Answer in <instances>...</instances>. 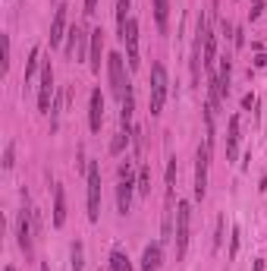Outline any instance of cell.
Wrapping results in <instances>:
<instances>
[{"label":"cell","instance_id":"1","mask_svg":"<svg viewBox=\"0 0 267 271\" xmlns=\"http://www.w3.org/2000/svg\"><path fill=\"white\" fill-rule=\"evenodd\" d=\"M189 234H192V205L176 202V259H185L189 253Z\"/></svg>","mask_w":267,"mask_h":271},{"label":"cell","instance_id":"2","mask_svg":"<svg viewBox=\"0 0 267 271\" xmlns=\"http://www.w3.org/2000/svg\"><path fill=\"white\" fill-rule=\"evenodd\" d=\"M16 243H19V249L25 253V259H32V253H35V217H32L29 202H25V208L19 211V221H16Z\"/></svg>","mask_w":267,"mask_h":271},{"label":"cell","instance_id":"3","mask_svg":"<svg viewBox=\"0 0 267 271\" xmlns=\"http://www.w3.org/2000/svg\"><path fill=\"white\" fill-rule=\"evenodd\" d=\"M167 85H170V79H167V67L164 63H154L151 67V117H157L160 110H164V101H167Z\"/></svg>","mask_w":267,"mask_h":271},{"label":"cell","instance_id":"4","mask_svg":"<svg viewBox=\"0 0 267 271\" xmlns=\"http://www.w3.org/2000/svg\"><path fill=\"white\" fill-rule=\"evenodd\" d=\"M107 76H110V91L123 101V95L129 91V79H126V63H123V54H110L107 57Z\"/></svg>","mask_w":267,"mask_h":271},{"label":"cell","instance_id":"5","mask_svg":"<svg viewBox=\"0 0 267 271\" xmlns=\"http://www.w3.org/2000/svg\"><path fill=\"white\" fill-rule=\"evenodd\" d=\"M101 217V164H88V221L95 224Z\"/></svg>","mask_w":267,"mask_h":271},{"label":"cell","instance_id":"6","mask_svg":"<svg viewBox=\"0 0 267 271\" xmlns=\"http://www.w3.org/2000/svg\"><path fill=\"white\" fill-rule=\"evenodd\" d=\"M208 167H211V148L198 145V155H195V199L198 202L208 196Z\"/></svg>","mask_w":267,"mask_h":271},{"label":"cell","instance_id":"7","mask_svg":"<svg viewBox=\"0 0 267 271\" xmlns=\"http://www.w3.org/2000/svg\"><path fill=\"white\" fill-rule=\"evenodd\" d=\"M119 41L126 44V60H129V70L135 72L138 67H142V60H138V22L129 16V22H126L123 35H119Z\"/></svg>","mask_w":267,"mask_h":271},{"label":"cell","instance_id":"8","mask_svg":"<svg viewBox=\"0 0 267 271\" xmlns=\"http://www.w3.org/2000/svg\"><path fill=\"white\" fill-rule=\"evenodd\" d=\"M53 67L50 60L41 63V82H38V108H41V114H50L53 110Z\"/></svg>","mask_w":267,"mask_h":271},{"label":"cell","instance_id":"9","mask_svg":"<svg viewBox=\"0 0 267 271\" xmlns=\"http://www.w3.org/2000/svg\"><path fill=\"white\" fill-rule=\"evenodd\" d=\"M101 123H104V95L101 89L91 91V101H88V126L91 133H101Z\"/></svg>","mask_w":267,"mask_h":271},{"label":"cell","instance_id":"10","mask_svg":"<svg viewBox=\"0 0 267 271\" xmlns=\"http://www.w3.org/2000/svg\"><path fill=\"white\" fill-rule=\"evenodd\" d=\"M66 10H69V6L66 3H60L57 6V13H53V22H50V48H60V44H63V38H66Z\"/></svg>","mask_w":267,"mask_h":271},{"label":"cell","instance_id":"11","mask_svg":"<svg viewBox=\"0 0 267 271\" xmlns=\"http://www.w3.org/2000/svg\"><path fill=\"white\" fill-rule=\"evenodd\" d=\"M132 114H135V95H132V85H129V91L119 101V129L129 136H132Z\"/></svg>","mask_w":267,"mask_h":271},{"label":"cell","instance_id":"12","mask_svg":"<svg viewBox=\"0 0 267 271\" xmlns=\"http://www.w3.org/2000/svg\"><path fill=\"white\" fill-rule=\"evenodd\" d=\"M132 193H135V180H119V186H117V211L119 215H129V208H132Z\"/></svg>","mask_w":267,"mask_h":271},{"label":"cell","instance_id":"13","mask_svg":"<svg viewBox=\"0 0 267 271\" xmlns=\"http://www.w3.org/2000/svg\"><path fill=\"white\" fill-rule=\"evenodd\" d=\"M160 262H164V246L160 243H148L142 253V271H160Z\"/></svg>","mask_w":267,"mask_h":271},{"label":"cell","instance_id":"14","mask_svg":"<svg viewBox=\"0 0 267 271\" xmlns=\"http://www.w3.org/2000/svg\"><path fill=\"white\" fill-rule=\"evenodd\" d=\"M101 54H104V32L101 29H95L91 32V41H88V57H91V70L95 72H101Z\"/></svg>","mask_w":267,"mask_h":271},{"label":"cell","instance_id":"15","mask_svg":"<svg viewBox=\"0 0 267 271\" xmlns=\"http://www.w3.org/2000/svg\"><path fill=\"white\" fill-rule=\"evenodd\" d=\"M66 224V189L60 183H53V227Z\"/></svg>","mask_w":267,"mask_h":271},{"label":"cell","instance_id":"16","mask_svg":"<svg viewBox=\"0 0 267 271\" xmlns=\"http://www.w3.org/2000/svg\"><path fill=\"white\" fill-rule=\"evenodd\" d=\"M239 155V117H230V129H226V161H236Z\"/></svg>","mask_w":267,"mask_h":271},{"label":"cell","instance_id":"17","mask_svg":"<svg viewBox=\"0 0 267 271\" xmlns=\"http://www.w3.org/2000/svg\"><path fill=\"white\" fill-rule=\"evenodd\" d=\"M214 57H217V38H214V32L208 29L204 32V51H201V63H204V70L214 76Z\"/></svg>","mask_w":267,"mask_h":271},{"label":"cell","instance_id":"18","mask_svg":"<svg viewBox=\"0 0 267 271\" xmlns=\"http://www.w3.org/2000/svg\"><path fill=\"white\" fill-rule=\"evenodd\" d=\"M217 85H220V95H230V85H233V63H230V57H223L220 60V72H217Z\"/></svg>","mask_w":267,"mask_h":271},{"label":"cell","instance_id":"19","mask_svg":"<svg viewBox=\"0 0 267 271\" xmlns=\"http://www.w3.org/2000/svg\"><path fill=\"white\" fill-rule=\"evenodd\" d=\"M167 19H170V0H154V22L160 35H167Z\"/></svg>","mask_w":267,"mask_h":271},{"label":"cell","instance_id":"20","mask_svg":"<svg viewBox=\"0 0 267 271\" xmlns=\"http://www.w3.org/2000/svg\"><path fill=\"white\" fill-rule=\"evenodd\" d=\"M41 63H44V60H41V51L35 48V51L29 54V63H25V76H22V82H25V85H29L32 79H35V72L41 70Z\"/></svg>","mask_w":267,"mask_h":271},{"label":"cell","instance_id":"21","mask_svg":"<svg viewBox=\"0 0 267 271\" xmlns=\"http://www.w3.org/2000/svg\"><path fill=\"white\" fill-rule=\"evenodd\" d=\"M66 38H69V41H66V57H76L79 54V41H82V25H72L69 32H66Z\"/></svg>","mask_w":267,"mask_h":271},{"label":"cell","instance_id":"22","mask_svg":"<svg viewBox=\"0 0 267 271\" xmlns=\"http://www.w3.org/2000/svg\"><path fill=\"white\" fill-rule=\"evenodd\" d=\"M110 271H132V262L123 249H113L110 253Z\"/></svg>","mask_w":267,"mask_h":271},{"label":"cell","instance_id":"23","mask_svg":"<svg viewBox=\"0 0 267 271\" xmlns=\"http://www.w3.org/2000/svg\"><path fill=\"white\" fill-rule=\"evenodd\" d=\"M135 189H138V196H148V193H151V167H148V164H142V167H138Z\"/></svg>","mask_w":267,"mask_h":271},{"label":"cell","instance_id":"24","mask_svg":"<svg viewBox=\"0 0 267 271\" xmlns=\"http://www.w3.org/2000/svg\"><path fill=\"white\" fill-rule=\"evenodd\" d=\"M129 3L132 0H117V32L123 35L126 22H129Z\"/></svg>","mask_w":267,"mask_h":271},{"label":"cell","instance_id":"25","mask_svg":"<svg viewBox=\"0 0 267 271\" xmlns=\"http://www.w3.org/2000/svg\"><path fill=\"white\" fill-rule=\"evenodd\" d=\"M69 259H72V271H82V265H85V246L79 240L69 246Z\"/></svg>","mask_w":267,"mask_h":271},{"label":"cell","instance_id":"26","mask_svg":"<svg viewBox=\"0 0 267 271\" xmlns=\"http://www.w3.org/2000/svg\"><path fill=\"white\" fill-rule=\"evenodd\" d=\"M173 186H176V158L167 161V199H173Z\"/></svg>","mask_w":267,"mask_h":271},{"label":"cell","instance_id":"27","mask_svg":"<svg viewBox=\"0 0 267 271\" xmlns=\"http://www.w3.org/2000/svg\"><path fill=\"white\" fill-rule=\"evenodd\" d=\"M129 142H132V136L119 129V133L113 136V142H110V155H119V151H123V148H126V145H129Z\"/></svg>","mask_w":267,"mask_h":271},{"label":"cell","instance_id":"28","mask_svg":"<svg viewBox=\"0 0 267 271\" xmlns=\"http://www.w3.org/2000/svg\"><path fill=\"white\" fill-rule=\"evenodd\" d=\"M16 164V142H6V151H3V170H13Z\"/></svg>","mask_w":267,"mask_h":271},{"label":"cell","instance_id":"29","mask_svg":"<svg viewBox=\"0 0 267 271\" xmlns=\"http://www.w3.org/2000/svg\"><path fill=\"white\" fill-rule=\"evenodd\" d=\"M220 243H223V217H217V230H214V253L220 249Z\"/></svg>","mask_w":267,"mask_h":271},{"label":"cell","instance_id":"30","mask_svg":"<svg viewBox=\"0 0 267 271\" xmlns=\"http://www.w3.org/2000/svg\"><path fill=\"white\" fill-rule=\"evenodd\" d=\"M132 174H135L132 161H123V164H119V180H132Z\"/></svg>","mask_w":267,"mask_h":271},{"label":"cell","instance_id":"31","mask_svg":"<svg viewBox=\"0 0 267 271\" xmlns=\"http://www.w3.org/2000/svg\"><path fill=\"white\" fill-rule=\"evenodd\" d=\"M236 253H239V227L233 230V236H230V259H236Z\"/></svg>","mask_w":267,"mask_h":271},{"label":"cell","instance_id":"32","mask_svg":"<svg viewBox=\"0 0 267 271\" xmlns=\"http://www.w3.org/2000/svg\"><path fill=\"white\" fill-rule=\"evenodd\" d=\"M10 70V35H3V72Z\"/></svg>","mask_w":267,"mask_h":271},{"label":"cell","instance_id":"33","mask_svg":"<svg viewBox=\"0 0 267 271\" xmlns=\"http://www.w3.org/2000/svg\"><path fill=\"white\" fill-rule=\"evenodd\" d=\"M261 10H264V0H251V19L261 16Z\"/></svg>","mask_w":267,"mask_h":271},{"label":"cell","instance_id":"34","mask_svg":"<svg viewBox=\"0 0 267 271\" xmlns=\"http://www.w3.org/2000/svg\"><path fill=\"white\" fill-rule=\"evenodd\" d=\"M233 44H236V48H242V44H245V32H242V29L233 32Z\"/></svg>","mask_w":267,"mask_h":271},{"label":"cell","instance_id":"35","mask_svg":"<svg viewBox=\"0 0 267 271\" xmlns=\"http://www.w3.org/2000/svg\"><path fill=\"white\" fill-rule=\"evenodd\" d=\"M98 13V0H85V16H95Z\"/></svg>","mask_w":267,"mask_h":271},{"label":"cell","instance_id":"36","mask_svg":"<svg viewBox=\"0 0 267 271\" xmlns=\"http://www.w3.org/2000/svg\"><path fill=\"white\" fill-rule=\"evenodd\" d=\"M6 271H16V268H6Z\"/></svg>","mask_w":267,"mask_h":271}]
</instances>
